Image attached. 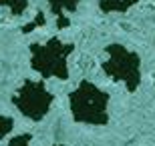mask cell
Here are the masks:
<instances>
[{
	"instance_id": "6da1fadb",
	"label": "cell",
	"mask_w": 155,
	"mask_h": 146,
	"mask_svg": "<svg viewBox=\"0 0 155 146\" xmlns=\"http://www.w3.org/2000/svg\"><path fill=\"white\" fill-rule=\"evenodd\" d=\"M12 102L16 104V108L24 116L32 118V120H40L46 114L48 106H51L52 96L45 90L42 84L32 82V80H26L24 86L14 94Z\"/></svg>"
},
{
	"instance_id": "7a4b0ae2",
	"label": "cell",
	"mask_w": 155,
	"mask_h": 146,
	"mask_svg": "<svg viewBox=\"0 0 155 146\" xmlns=\"http://www.w3.org/2000/svg\"><path fill=\"white\" fill-rule=\"evenodd\" d=\"M57 42L52 40L51 44L42 48V46L35 44L32 46V66L35 70H38L42 76H58L64 78V66H63V52L57 48Z\"/></svg>"
},
{
	"instance_id": "3957f363",
	"label": "cell",
	"mask_w": 155,
	"mask_h": 146,
	"mask_svg": "<svg viewBox=\"0 0 155 146\" xmlns=\"http://www.w3.org/2000/svg\"><path fill=\"white\" fill-rule=\"evenodd\" d=\"M10 6V10L14 14H22L26 8V0H0V6Z\"/></svg>"
},
{
	"instance_id": "277c9868",
	"label": "cell",
	"mask_w": 155,
	"mask_h": 146,
	"mask_svg": "<svg viewBox=\"0 0 155 146\" xmlns=\"http://www.w3.org/2000/svg\"><path fill=\"white\" fill-rule=\"evenodd\" d=\"M12 130V118L8 116H0V138H4L8 132Z\"/></svg>"
},
{
	"instance_id": "5b68a950",
	"label": "cell",
	"mask_w": 155,
	"mask_h": 146,
	"mask_svg": "<svg viewBox=\"0 0 155 146\" xmlns=\"http://www.w3.org/2000/svg\"><path fill=\"white\" fill-rule=\"evenodd\" d=\"M28 142H30L28 134H20V136H16V138H12V140L8 142V146H28Z\"/></svg>"
}]
</instances>
